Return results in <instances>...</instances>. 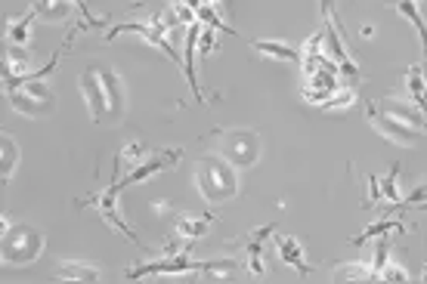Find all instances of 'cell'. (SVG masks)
<instances>
[{
    "label": "cell",
    "instance_id": "obj_1",
    "mask_svg": "<svg viewBox=\"0 0 427 284\" xmlns=\"http://www.w3.org/2000/svg\"><path fill=\"white\" fill-rule=\"evenodd\" d=\"M199 189L208 201H226L236 195V176L229 164L220 161H201L199 164Z\"/></svg>",
    "mask_w": 427,
    "mask_h": 284
},
{
    "label": "cell",
    "instance_id": "obj_2",
    "mask_svg": "<svg viewBox=\"0 0 427 284\" xmlns=\"http://www.w3.org/2000/svg\"><path fill=\"white\" fill-rule=\"evenodd\" d=\"M41 253V235L25 226H16L4 235V260L6 263H28Z\"/></svg>",
    "mask_w": 427,
    "mask_h": 284
},
{
    "label": "cell",
    "instance_id": "obj_3",
    "mask_svg": "<svg viewBox=\"0 0 427 284\" xmlns=\"http://www.w3.org/2000/svg\"><path fill=\"white\" fill-rule=\"evenodd\" d=\"M118 192H121V182H118V180H112V185H109V189H105L102 195H93V198H87L84 204H93V207H100L102 219L115 229V232H121L124 238H130V241H137V244H139L137 232H133L130 226H124V223H121V217H118V210H115V195H118Z\"/></svg>",
    "mask_w": 427,
    "mask_h": 284
},
{
    "label": "cell",
    "instance_id": "obj_4",
    "mask_svg": "<svg viewBox=\"0 0 427 284\" xmlns=\"http://www.w3.org/2000/svg\"><path fill=\"white\" fill-rule=\"evenodd\" d=\"M257 136L254 133H229L226 136V148H223V158L229 164H238V167H251L257 161Z\"/></svg>",
    "mask_w": 427,
    "mask_h": 284
},
{
    "label": "cell",
    "instance_id": "obj_5",
    "mask_svg": "<svg viewBox=\"0 0 427 284\" xmlns=\"http://www.w3.org/2000/svg\"><path fill=\"white\" fill-rule=\"evenodd\" d=\"M369 118H371V124H375V130H378V133H384V136H387L390 142H396V146H415L418 130L403 127V121H396V118H384V114H378V111H375V105H369Z\"/></svg>",
    "mask_w": 427,
    "mask_h": 284
},
{
    "label": "cell",
    "instance_id": "obj_6",
    "mask_svg": "<svg viewBox=\"0 0 427 284\" xmlns=\"http://www.w3.org/2000/svg\"><path fill=\"white\" fill-rule=\"evenodd\" d=\"M183 158V152L180 148H167V152H162V155H155L152 161H146V164H139L137 170H130L127 176H121V189L124 185H133V182H142V180H149V176H155L158 170H164V167H171V164H176Z\"/></svg>",
    "mask_w": 427,
    "mask_h": 284
},
{
    "label": "cell",
    "instance_id": "obj_7",
    "mask_svg": "<svg viewBox=\"0 0 427 284\" xmlns=\"http://www.w3.org/2000/svg\"><path fill=\"white\" fill-rule=\"evenodd\" d=\"M81 90L87 96V105H90V118L93 121H102L105 111H109V96H105V90H102V81H100V75H96V68H90L84 75Z\"/></svg>",
    "mask_w": 427,
    "mask_h": 284
},
{
    "label": "cell",
    "instance_id": "obj_8",
    "mask_svg": "<svg viewBox=\"0 0 427 284\" xmlns=\"http://www.w3.org/2000/svg\"><path fill=\"white\" fill-rule=\"evenodd\" d=\"M325 53L334 59V65L341 68V75H347V77L359 75V71H356V65L350 62V56H347L344 40H341V34H337V28H334V25H325Z\"/></svg>",
    "mask_w": 427,
    "mask_h": 284
},
{
    "label": "cell",
    "instance_id": "obj_9",
    "mask_svg": "<svg viewBox=\"0 0 427 284\" xmlns=\"http://www.w3.org/2000/svg\"><path fill=\"white\" fill-rule=\"evenodd\" d=\"M96 75H100L102 90L109 96V114L112 118H121L124 114V90H121V81H118V75H115V68L102 65V68H96Z\"/></svg>",
    "mask_w": 427,
    "mask_h": 284
},
{
    "label": "cell",
    "instance_id": "obj_10",
    "mask_svg": "<svg viewBox=\"0 0 427 284\" xmlns=\"http://www.w3.org/2000/svg\"><path fill=\"white\" fill-rule=\"evenodd\" d=\"M275 253H279V260H282V263L295 266L300 275H310V272H313V266L304 260V247H300L295 238H288V235L275 238Z\"/></svg>",
    "mask_w": 427,
    "mask_h": 284
},
{
    "label": "cell",
    "instance_id": "obj_11",
    "mask_svg": "<svg viewBox=\"0 0 427 284\" xmlns=\"http://www.w3.org/2000/svg\"><path fill=\"white\" fill-rule=\"evenodd\" d=\"M199 34L201 28L199 25H189V38H186V53H183V65H186V81H189L192 87V93H195V99L204 102V96H201V87H199V77H195V43H199Z\"/></svg>",
    "mask_w": 427,
    "mask_h": 284
},
{
    "label": "cell",
    "instance_id": "obj_12",
    "mask_svg": "<svg viewBox=\"0 0 427 284\" xmlns=\"http://www.w3.org/2000/svg\"><path fill=\"white\" fill-rule=\"evenodd\" d=\"M270 235H273V226H263V229H257V232L251 235V241H248V269H251L254 278H260L263 275L260 253H263V238H270Z\"/></svg>",
    "mask_w": 427,
    "mask_h": 284
},
{
    "label": "cell",
    "instance_id": "obj_13",
    "mask_svg": "<svg viewBox=\"0 0 427 284\" xmlns=\"http://www.w3.org/2000/svg\"><path fill=\"white\" fill-rule=\"evenodd\" d=\"M387 111H390V118H396V121H406L412 130H427V118H424V111L418 109V105H396V102H387Z\"/></svg>",
    "mask_w": 427,
    "mask_h": 284
},
{
    "label": "cell",
    "instance_id": "obj_14",
    "mask_svg": "<svg viewBox=\"0 0 427 284\" xmlns=\"http://www.w3.org/2000/svg\"><path fill=\"white\" fill-rule=\"evenodd\" d=\"M257 53H263V56H273V59H285V62H300V53L295 47H288V43L282 40H257L254 43Z\"/></svg>",
    "mask_w": 427,
    "mask_h": 284
},
{
    "label": "cell",
    "instance_id": "obj_15",
    "mask_svg": "<svg viewBox=\"0 0 427 284\" xmlns=\"http://www.w3.org/2000/svg\"><path fill=\"white\" fill-rule=\"evenodd\" d=\"M208 223H211V217H180L176 219V232H180L186 241H195V238H201L208 232Z\"/></svg>",
    "mask_w": 427,
    "mask_h": 284
},
{
    "label": "cell",
    "instance_id": "obj_16",
    "mask_svg": "<svg viewBox=\"0 0 427 284\" xmlns=\"http://www.w3.org/2000/svg\"><path fill=\"white\" fill-rule=\"evenodd\" d=\"M396 10L406 16L408 22H412V28L418 31V38H421V47H424V56H427V25L421 19V13H418V6L412 4V0H396Z\"/></svg>",
    "mask_w": 427,
    "mask_h": 284
},
{
    "label": "cell",
    "instance_id": "obj_17",
    "mask_svg": "<svg viewBox=\"0 0 427 284\" xmlns=\"http://www.w3.org/2000/svg\"><path fill=\"white\" fill-rule=\"evenodd\" d=\"M56 278H71V281H96L100 272L93 266H84V263H62L56 269Z\"/></svg>",
    "mask_w": 427,
    "mask_h": 284
},
{
    "label": "cell",
    "instance_id": "obj_18",
    "mask_svg": "<svg viewBox=\"0 0 427 284\" xmlns=\"http://www.w3.org/2000/svg\"><path fill=\"white\" fill-rule=\"evenodd\" d=\"M34 16H38V10H31L22 16L19 22H13L10 25V31H6V38H10V43H16V47H22V43H28V31H31V22H34Z\"/></svg>",
    "mask_w": 427,
    "mask_h": 284
},
{
    "label": "cell",
    "instance_id": "obj_19",
    "mask_svg": "<svg viewBox=\"0 0 427 284\" xmlns=\"http://www.w3.org/2000/svg\"><path fill=\"white\" fill-rule=\"evenodd\" d=\"M31 99V96H25V93H19V90H10V105H13V109L16 111H19V114H43V111H47L50 109V102H28Z\"/></svg>",
    "mask_w": 427,
    "mask_h": 284
},
{
    "label": "cell",
    "instance_id": "obj_20",
    "mask_svg": "<svg viewBox=\"0 0 427 284\" xmlns=\"http://www.w3.org/2000/svg\"><path fill=\"white\" fill-rule=\"evenodd\" d=\"M390 229H403V223H399V219H387V223H375V226H369L362 235H356V238H353V247L366 244V241H371V238H381L384 232H390Z\"/></svg>",
    "mask_w": 427,
    "mask_h": 284
},
{
    "label": "cell",
    "instance_id": "obj_21",
    "mask_svg": "<svg viewBox=\"0 0 427 284\" xmlns=\"http://www.w3.org/2000/svg\"><path fill=\"white\" fill-rule=\"evenodd\" d=\"M34 10H38L41 16H47V19H65L68 0H38V4H34Z\"/></svg>",
    "mask_w": 427,
    "mask_h": 284
},
{
    "label": "cell",
    "instance_id": "obj_22",
    "mask_svg": "<svg viewBox=\"0 0 427 284\" xmlns=\"http://www.w3.org/2000/svg\"><path fill=\"white\" fill-rule=\"evenodd\" d=\"M195 19H199V22H204V25H208V28H214V31H229V34H236L233 28H229V25H223V22H220V16L214 13L208 4H201L199 10H195Z\"/></svg>",
    "mask_w": 427,
    "mask_h": 284
},
{
    "label": "cell",
    "instance_id": "obj_23",
    "mask_svg": "<svg viewBox=\"0 0 427 284\" xmlns=\"http://www.w3.org/2000/svg\"><path fill=\"white\" fill-rule=\"evenodd\" d=\"M387 256H390V241H387V238H378V244H375V263H371V275H375V278H381V272H384Z\"/></svg>",
    "mask_w": 427,
    "mask_h": 284
},
{
    "label": "cell",
    "instance_id": "obj_24",
    "mask_svg": "<svg viewBox=\"0 0 427 284\" xmlns=\"http://www.w3.org/2000/svg\"><path fill=\"white\" fill-rule=\"evenodd\" d=\"M396 173H399V167L394 164V167H390V173L384 176V182H381V195H384L387 201H394V204H399V192H396Z\"/></svg>",
    "mask_w": 427,
    "mask_h": 284
},
{
    "label": "cell",
    "instance_id": "obj_25",
    "mask_svg": "<svg viewBox=\"0 0 427 284\" xmlns=\"http://www.w3.org/2000/svg\"><path fill=\"white\" fill-rule=\"evenodd\" d=\"M337 278H375V275H371V266H366V263H353V266H341Z\"/></svg>",
    "mask_w": 427,
    "mask_h": 284
},
{
    "label": "cell",
    "instance_id": "obj_26",
    "mask_svg": "<svg viewBox=\"0 0 427 284\" xmlns=\"http://www.w3.org/2000/svg\"><path fill=\"white\" fill-rule=\"evenodd\" d=\"M13 164H16V142L4 136V182L13 176Z\"/></svg>",
    "mask_w": 427,
    "mask_h": 284
},
{
    "label": "cell",
    "instance_id": "obj_27",
    "mask_svg": "<svg viewBox=\"0 0 427 284\" xmlns=\"http://www.w3.org/2000/svg\"><path fill=\"white\" fill-rule=\"evenodd\" d=\"M350 102H353V90H341V93L328 96V102H322V109L334 111V109H344V105H350Z\"/></svg>",
    "mask_w": 427,
    "mask_h": 284
},
{
    "label": "cell",
    "instance_id": "obj_28",
    "mask_svg": "<svg viewBox=\"0 0 427 284\" xmlns=\"http://www.w3.org/2000/svg\"><path fill=\"white\" fill-rule=\"evenodd\" d=\"M214 50H217V47H214V28L201 31V34H199V53H201V56H211Z\"/></svg>",
    "mask_w": 427,
    "mask_h": 284
},
{
    "label": "cell",
    "instance_id": "obj_29",
    "mask_svg": "<svg viewBox=\"0 0 427 284\" xmlns=\"http://www.w3.org/2000/svg\"><path fill=\"white\" fill-rule=\"evenodd\" d=\"M381 278H384V281H406L408 275H406V269H399V266H384Z\"/></svg>",
    "mask_w": 427,
    "mask_h": 284
},
{
    "label": "cell",
    "instance_id": "obj_30",
    "mask_svg": "<svg viewBox=\"0 0 427 284\" xmlns=\"http://www.w3.org/2000/svg\"><path fill=\"white\" fill-rule=\"evenodd\" d=\"M381 198H384V195H381V189H378V180L375 176H369V204H375Z\"/></svg>",
    "mask_w": 427,
    "mask_h": 284
},
{
    "label": "cell",
    "instance_id": "obj_31",
    "mask_svg": "<svg viewBox=\"0 0 427 284\" xmlns=\"http://www.w3.org/2000/svg\"><path fill=\"white\" fill-rule=\"evenodd\" d=\"M421 281H427V269H424V275H421Z\"/></svg>",
    "mask_w": 427,
    "mask_h": 284
},
{
    "label": "cell",
    "instance_id": "obj_32",
    "mask_svg": "<svg viewBox=\"0 0 427 284\" xmlns=\"http://www.w3.org/2000/svg\"><path fill=\"white\" fill-rule=\"evenodd\" d=\"M204 4H211V0H204Z\"/></svg>",
    "mask_w": 427,
    "mask_h": 284
}]
</instances>
